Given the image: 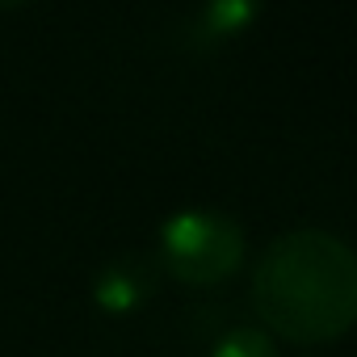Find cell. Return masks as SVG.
Listing matches in <instances>:
<instances>
[{
	"instance_id": "6",
	"label": "cell",
	"mask_w": 357,
	"mask_h": 357,
	"mask_svg": "<svg viewBox=\"0 0 357 357\" xmlns=\"http://www.w3.org/2000/svg\"><path fill=\"white\" fill-rule=\"evenodd\" d=\"M22 5H30V0H0V13H13V9H22Z\"/></svg>"
},
{
	"instance_id": "2",
	"label": "cell",
	"mask_w": 357,
	"mask_h": 357,
	"mask_svg": "<svg viewBox=\"0 0 357 357\" xmlns=\"http://www.w3.org/2000/svg\"><path fill=\"white\" fill-rule=\"evenodd\" d=\"M244 227L223 211H176L160 227V265L168 269V278L185 286L227 282L244 265Z\"/></svg>"
},
{
	"instance_id": "1",
	"label": "cell",
	"mask_w": 357,
	"mask_h": 357,
	"mask_svg": "<svg viewBox=\"0 0 357 357\" xmlns=\"http://www.w3.org/2000/svg\"><path fill=\"white\" fill-rule=\"evenodd\" d=\"M252 303L269 336L328 344L357 319V261L332 231H286L252 269Z\"/></svg>"
},
{
	"instance_id": "4",
	"label": "cell",
	"mask_w": 357,
	"mask_h": 357,
	"mask_svg": "<svg viewBox=\"0 0 357 357\" xmlns=\"http://www.w3.org/2000/svg\"><path fill=\"white\" fill-rule=\"evenodd\" d=\"M261 9H265L261 0H202V9L194 17V38L202 47L231 43V38H240L244 30L257 26Z\"/></svg>"
},
{
	"instance_id": "3",
	"label": "cell",
	"mask_w": 357,
	"mask_h": 357,
	"mask_svg": "<svg viewBox=\"0 0 357 357\" xmlns=\"http://www.w3.org/2000/svg\"><path fill=\"white\" fill-rule=\"evenodd\" d=\"M155 282H160V269L151 257L143 252H122L114 257L97 282H93V303L105 311V315H130L139 311L151 294H155Z\"/></svg>"
},
{
	"instance_id": "5",
	"label": "cell",
	"mask_w": 357,
	"mask_h": 357,
	"mask_svg": "<svg viewBox=\"0 0 357 357\" xmlns=\"http://www.w3.org/2000/svg\"><path fill=\"white\" fill-rule=\"evenodd\" d=\"M211 357H278V344H273V336L265 332V328H231L219 344H215V353Z\"/></svg>"
}]
</instances>
